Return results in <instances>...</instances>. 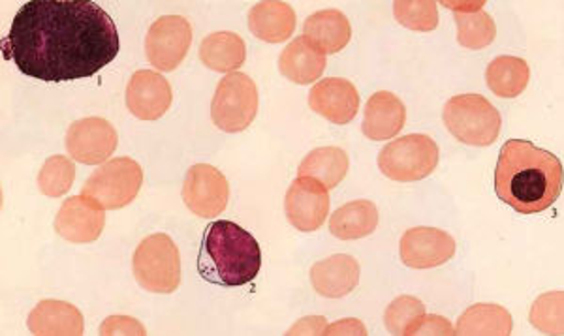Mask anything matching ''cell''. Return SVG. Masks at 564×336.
Wrapping results in <instances>:
<instances>
[{
    "mask_svg": "<svg viewBox=\"0 0 564 336\" xmlns=\"http://www.w3.org/2000/svg\"><path fill=\"white\" fill-rule=\"evenodd\" d=\"M2 53L26 77L87 79L119 55L116 23L89 0H31L15 13Z\"/></svg>",
    "mask_w": 564,
    "mask_h": 336,
    "instance_id": "6da1fadb",
    "label": "cell"
},
{
    "mask_svg": "<svg viewBox=\"0 0 564 336\" xmlns=\"http://www.w3.org/2000/svg\"><path fill=\"white\" fill-rule=\"evenodd\" d=\"M495 194L520 215L550 209L563 192V164L527 140H508L495 167Z\"/></svg>",
    "mask_w": 564,
    "mask_h": 336,
    "instance_id": "7a4b0ae2",
    "label": "cell"
},
{
    "mask_svg": "<svg viewBox=\"0 0 564 336\" xmlns=\"http://www.w3.org/2000/svg\"><path fill=\"white\" fill-rule=\"evenodd\" d=\"M262 250L257 239L230 220L209 224L198 252V273L209 284L239 288L257 279Z\"/></svg>",
    "mask_w": 564,
    "mask_h": 336,
    "instance_id": "3957f363",
    "label": "cell"
},
{
    "mask_svg": "<svg viewBox=\"0 0 564 336\" xmlns=\"http://www.w3.org/2000/svg\"><path fill=\"white\" fill-rule=\"evenodd\" d=\"M444 124L465 145L489 147L499 138V109L481 95H457L444 106Z\"/></svg>",
    "mask_w": 564,
    "mask_h": 336,
    "instance_id": "277c9868",
    "label": "cell"
},
{
    "mask_svg": "<svg viewBox=\"0 0 564 336\" xmlns=\"http://www.w3.org/2000/svg\"><path fill=\"white\" fill-rule=\"evenodd\" d=\"M138 284L151 293H174L181 284V254L174 239L166 234L145 237L132 258Z\"/></svg>",
    "mask_w": 564,
    "mask_h": 336,
    "instance_id": "5b68a950",
    "label": "cell"
},
{
    "mask_svg": "<svg viewBox=\"0 0 564 336\" xmlns=\"http://www.w3.org/2000/svg\"><path fill=\"white\" fill-rule=\"evenodd\" d=\"M438 145L425 133H409L380 151L379 167L395 183H416L430 177L438 165Z\"/></svg>",
    "mask_w": 564,
    "mask_h": 336,
    "instance_id": "8992f818",
    "label": "cell"
},
{
    "mask_svg": "<svg viewBox=\"0 0 564 336\" xmlns=\"http://www.w3.org/2000/svg\"><path fill=\"white\" fill-rule=\"evenodd\" d=\"M258 87L247 74L231 72L220 79L213 96V124L223 132H243L257 119Z\"/></svg>",
    "mask_w": 564,
    "mask_h": 336,
    "instance_id": "52a82bcc",
    "label": "cell"
},
{
    "mask_svg": "<svg viewBox=\"0 0 564 336\" xmlns=\"http://www.w3.org/2000/svg\"><path fill=\"white\" fill-rule=\"evenodd\" d=\"M143 184V170L135 160L113 159L104 162L93 173L82 188L84 196H89L102 205L106 210H116L132 204Z\"/></svg>",
    "mask_w": 564,
    "mask_h": 336,
    "instance_id": "ba28073f",
    "label": "cell"
},
{
    "mask_svg": "<svg viewBox=\"0 0 564 336\" xmlns=\"http://www.w3.org/2000/svg\"><path fill=\"white\" fill-rule=\"evenodd\" d=\"M193 45V26L181 15H162L145 39V55L156 71L174 72Z\"/></svg>",
    "mask_w": 564,
    "mask_h": 336,
    "instance_id": "9c48e42d",
    "label": "cell"
},
{
    "mask_svg": "<svg viewBox=\"0 0 564 336\" xmlns=\"http://www.w3.org/2000/svg\"><path fill=\"white\" fill-rule=\"evenodd\" d=\"M183 202L199 218L223 215L230 199V184L223 172L209 164H196L186 172L183 183Z\"/></svg>",
    "mask_w": 564,
    "mask_h": 336,
    "instance_id": "30bf717a",
    "label": "cell"
},
{
    "mask_svg": "<svg viewBox=\"0 0 564 336\" xmlns=\"http://www.w3.org/2000/svg\"><path fill=\"white\" fill-rule=\"evenodd\" d=\"M117 143L116 128L102 117L79 119L66 132V151L79 164L102 165L116 153Z\"/></svg>",
    "mask_w": 564,
    "mask_h": 336,
    "instance_id": "8fae6325",
    "label": "cell"
},
{
    "mask_svg": "<svg viewBox=\"0 0 564 336\" xmlns=\"http://www.w3.org/2000/svg\"><path fill=\"white\" fill-rule=\"evenodd\" d=\"M284 210L289 223L297 231L311 234L321 229L329 215V194L326 186L315 178H295L286 192Z\"/></svg>",
    "mask_w": 564,
    "mask_h": 336,
    "instance_id": "7c38bea8",
    "label": "cell"
},
{
    "mask_svg": "<svg viewBox=\"0 0 564 336\" xmlns=\"http://www.w3.org/2000/svg\"><path fill=\"white\" fill-rule=\"evenodd\" d=\"M106 226V209L93 197L72 196L61 205L55 218V231L74 245H89L97 241Z\"/></svg>",
    "mask_w": 564,
    "mask_h": 336,
    "instance_id": "4fadbf2b",
    "label": "cell"
},
{
    "mask_svg": "<svg viewBox=\"0 0 564 336\" xmlns=\"http://www.w3.org/2000/svg\"><path fill=\"white\" fill-rule=\"evenodd\" d=\"M174 93L166 77L153 71H138L127 85V108L141 121H159L172 106Z\"/></svg>",
    "mask_w": 564,
    "mask_h": 336,
    "instance_id": "5bb4252c",
    "label": "cell"
},
{
    "mask_svg": "<svg viewBox=\"0 0 564 336\" xmlns=\"http://www.w3.org/2000/svg\"><path fill=\"white\" fill-rule=\"evenodd\" d=\"M399 252L404 265L411 269H433L454 258L456 241L443 229L412 228L403 235Z\"/></svg>",
    "mask_w": 564,
    "mask_h": 336,
    "instance_id": "9a60e30c",
    "label": "cell"
},
{
    "mask_svg": "<svg viewBox=\"0 0 564 336\" xmlns=\"http://www.w3.org/2000/svg\"><path fill=\"white\" fill-rule=\"evenodd\" d=\"M308 106L334 124H348L358 115L359 95L354 83L340 77H327L308 93Z\"/></svg>",
    "mask_w": 564,
    "mask_h": 336,
    "instance_id": "2e32d148",
    "label": "cell"
},
{
    "mask_svg": "<svg viewBox=\"0 0 564 336\" xmlns=\"http://www.w3.org/2000/svg\"><path fill=\"white\" fill-rule=\"evenodd\" d=\"M406 121V109L398 96L379 90L367 100L361 130L372 141L393 140Z\"/></svg>",
    "mask_w": 564,
    "mask_h": 336,
    "instance_id": "e0dca14e",
    "label": "cell"
},
{
    "mask_svg": "<svg viewBox=\"0 0 564 336\" xmlns=\"http://www.w3.org/2000/svg\"><path fill=\"white\" fill-rule=\"evenodd\" d=\"M26 327L33 335L79 336L84 335V314L66 301L45 299L29 314Z\"/></svg>",
    "mask_w": 564,
    "mask_h": 336,
    "instance_id": "ac0fdd59",
    "label": "cell"
},
{
    "mask_svg": "<svg viewBox=\"0 0 564 336\" xmlns=\"http://www.w3.org/2000/svg\"><path fill=\"white\" fill-rule=\"evenodd\" d=\"M311 282L322 297H347L359 282V263L352 256L335 254L311 269Z\"/></svg>",
    "mask_w": 564,
    "mask_h": 336,
    "instance_id": "d6986e66",
    "label": "cell"
},
{
    "mask_svg": "<svg viewBox=\"0 0 564 336\" xmlns=\"http://www.w3.org/2000/svg\"><path fill=\"white\" fill-rule=\"evenodd\" d=\"M303 36L324 55L343 52L352 36V26L340 10H321L308 15L303 25Z\"/></svg>",
    "mask_w": 564,
    "mask_h": 336,
    "instance_id": "ffe728a7",
    "label": "cell"
},
{
    "mask_svg": "<svg viewBox=\"0 0 564 336\" xmlns=\"http://www.w3.org/2000/svg\"><path fill=\"white\" fill-rule=\"evenodd\" d=\"M249 29L258 40L268 44L286 42L294 34V8L279 0L258 2L249 12Z\"/></svg>",
    "mask_w": 564,
    "mask_h": 336,
    "instance_id": "44dd1931",
    "label": "cell"
},
{
    "mask_svg": "<svg viewBox=\"0 0 564 336\" xmlns=\"http://www.w3.org/2000/svg\"><path fill=\"white\" fill-rule=\"evenodd\" d=\"M326 68V55L316 50L305 36L292 40L279 58L282 76L297 85H311L321 79Z\"/></svg>",
    "mask_w": 564,
    "mask_h": 336,
    "instance_id": "7402d4cb",
    "label": "cell"
},
{
    "mask_svg": "<svg viewBox=\"0 0 564 336\" xmlns=\"http://www.w3.org/2000/svg\"><path fill=\"white\" fill-rule=\"evenodd\" d=\"M199 58L213 72H238L247 58L245 40L236 32H213L202 40Z\"/></svg>",
    "mask_w": 564,
    "mask_h": 336,
    "instance_id": "603a6c76",
    "label": "cell"
},
{
    "mask_svg": "<svg viewBox=\"0 0 564 336\" xmlns=\"http://www.w3.org/2000/svg\"><path fill=\"white\" fill-rule=\"evenodd\" d=\"M379 226V209L372 202L356 199L343 205L329 218V231L340 241H354L371 235Z\"/></svg>",
    "mask_w": 564,
    "mask_h": 336,
    "instance_id": "cb8c5ba5",
    "label": "cell"
},
{
    "mask_svg": "<svg viewBox=\"0 0 564 336\" xmlns=\"http://www.w3.org/2000/svg\"><path fill=\"white\" fill-rule=\"evenodd\" d=\"M531 79V71L525 58L500 55L489 63L486 82L494 95L499 98H518L523 95Z\"/></svg>",
    "mask_w": 564,
    "mask_h": 336,
    "instance_id": "d4e9b609",
    "label": "cell"
},
{
    "mask_svg": "<svg viewBox=\"0 0 564 336\" xmlns=\"http://www.w3.org/2000/svg\"><path fill=\"white\" fill-rule=\"evenodd\" d=\"M348 154L339 147H321L303 159L300 177H311L324 184L327 191L343 183L348 173Z\"/></svg>",
    "mask_w": 564,
    "mask_h": 336,
    "instance_id": "484cf974",
    "label": "cell"
},
{
    "mask_svg": "<svg viewBox=\"0 0 564 336\" xmlns=\"http://www.w3.org/2000/svg\"><path fill=\"white\" fill-rule=\"evenodd\" d=\"M512 314L499 305L470 306L457 322L456 335H510Z\"/></svg>",
    "mask_w": 564,
    "mask_h": 336,
    "instance_id": "4316f807",
    "label": "cell"
},
{
    "mask_svg": "<svg viewBox=\"0 0 564 336\" xmlns=\"http://www.w3.org/2000/svg\"><path fill=\"white\" fill-rule=\"evenodd\" d=\"M457 42L465 50H484L497 39V26L488 12L456 13Z\"/></svg>",
    "mask_w": 564,
    "mask_h": 336,
    "instance_id": "83f0119b",
    "label": "cell"
},
{
    "mask_svg": "<svg viewBox=\"0 0 564 336\" xmlns=\"http://www.w3.org/2000/svg\"><path fill=\"white\" fill-rule=\"evenodd\" d=\"M76 178V165L70 159L55 154L45 160L39 173V188L44 196L61 197L70 191Z\"/></svg>",
    "mask_w": 564,
    "mask_h": 336,
    "instance_id": "f1b7e54d",
    "label": "cell"
},
{
    "mask_svg": "<svg viewBox=\"0 0 564 336\" xmlns=\"http://www.w3.org/2000/svg\"><path fill=\"white\" fill-rule=\"evenodd\" d=\"M393 15L411 31L431 32L438 26V8L431 0H398L393 2Z\"/></svg>",
    "mask_w": 564,
    "mask_h": 336,
    "instance_id": "f546056e",
    "label": "cell"
},
{
    "mask_svg": "<svg viewBox=\"0 0 564 336\" xmlns=\"http://www.w3.org/2000/svg\"><path fill=\"white\" fill-rule=\"evenodd\" d=\"M425 314V305L417 297L403 295L386 308L384 325L391 335H409V330L417 324V319Z\"/></svg>",
    "mask_w": 564,
    "mask_h": 336,
    "instance_id": "4dcf8cb0",
    "label": "cell"
},
{
    "mask_svg": "<svg viewBox=\"0 0 564 336\" xmlns=\"http://www.w3.org/2000/svg\"><path fill=\"white\" fill-rule=\"evenodd\" d=\"M531 325L547 335H563V292L545 293L534 301Z\"/></svg>",
    "mask_w": 564,
    "mask_h": 336,
    "instance_id": "1f68e13d",
    "label": "cell"
},
{
    "mask_svg": "<svg viewBox=\"0 0 564 336\" xmlns=\"http://www.w3.org/2000/svg\"><path fill=\"white\" fill-rule=\"evenodd\" d=\"M100 335H145V327L129 316H109L100 325Z\"/></svg>",
    "mask_w": 564,
    "mask_h": 336,
    "instance_id": "d6a6232c",
    "label": "cell"
},
{
    "mask_svg": "<svg viewBox=\"0 0 564 336\" xmlns=\"http://www.w3.org/2000/svg\"><path fill=\"white\" fill-rule=\"evenodd\" d=\"M409 335H456V333L446 317L423 314L417 319V324L409 330Z\"/></svg>",
    "mask_w": 564,
    "mask_h": 336,
    "instance_id": "836d02e7",
    "label": "cell"
},
{
    "mask_svg": "<svg viewBox=\"0 0 564 336\" xmlns=\"http://www.w3.org/2000/svg\"><path fill=\"white\" fill-rule=\"evenodd\" d=\"M327 324L322 316L303 317L289 330V335H326Z\"/></svg>",
    "mask_w": 564,
    "mask_h": 336,
    "instance_id": "e575fe53",
    "label": "cell"
},
{
    "mask_svg": "<svg viewBox=\"0 0 564 336\" xmlns=\"http://www.w3.org/2000/svg\"><path fill=\"white\" fill-rule=\"evenodd\" d=\"M326 335H367L366 325L359 319L348 317L334 325H327Z\"/></svg>",
    "mask_w": 564,
    "mask_h": 336,
    "instance_id": "d590c367",
    "label": "cell"
},
{
    "mask_svg": "<svg viewBox=\"0 0 564 336\" xmlns=\"http://www.w3.org/2000/svg\"><path fill=\"white\" fill-rule=\"evenodd\" d=\"M443 4L449 10H456V13H473L480 12L486 2L480 0V2H443Z\"/></svg>",
    "mask_w": 564,
    "mask_h": 336,
    "instance_id": "8d00e7d4",
    "label": "cell"
}]
</instances>
